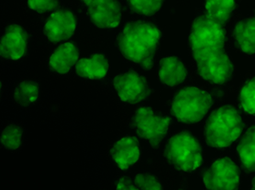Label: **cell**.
I'll return each instance as SVG.
<instances>
[{
	"label": "cell",
	"mask_w": 255,
	"mask_h": 190,
	"mask_svg": "<svg viewBox=\"0 0 255 190\" xmlns=\"http://www.w3.org/2000/svg\"><path fill=\"white\" fill-rule=\"evenodd\" d=\"M189 45L200 77L212 84H224L234 73V64L225 50V29L208 14L196 17Z\"/></svg>",
	"instance_id": "obj_1"
},
{
	"label": "cell",
	"mask_w": 255,
	"mask_h": 190,
	"mask_svg": "<svg viewBox=\"0 0 255 190\" xmlns=\"http://www.w3.org/2000/svg\"><path fill=\"white\" fill-rule=\"evenodd\" d=\"M162 39V31L154 24L136 20L124 27L117 38L116 45L128 62L139 65L144 70H150Z\"/></svg>",
	"instance_id": "obj_2"
},
{
	"label": "cell",
	"mask_w": 255,
	"mask_h": 190,
	"mask_svg": "<svg viewBox=\"0 0 255 190\" xmlns=\"http://www.w3.org/2000/svg\"><path fill=\"white\" fill-rule=\"evenodd\" d=\"M244 123L240 112L232 105L215 110L205 125L207 144L213 148H225L233 144L244 131Z\"/></svg>",
	"instance_id": "obj_3"
},
{
	"label": "cell",
	"mask_w": 255,
	"mask_h": 190,
	"mask_svg": "<svg viewBox=\"0 0 255 190\" xmlns=\"http://www.w3.org/2000/svg\"><path fill=\"white\" fill-rule=\"evenodd\" d=\"M164 156L172 167L182 172H192L203 163L201 144L194 134L186 131L169 139Z\"/></svg>",
	"instance_id": "obj_4"
},
{
	"label": "cell",
	"mask_w": 255,
	"mask_h": 190,
	"mask_svg": "<svg viewBox=\"0 0 255 190\" xmlns=\"http://www.w3.org/2000/svg\"><path fill=\"white\" fill-rule=\"evenodd\" d=\"M212 105L209 92L198 87H186L175 94L171 104V114L182 123L196 124L201 121Z\"/></svg>",
	"instance_id": "obj_5"
},
{
	"label": "cell",
	"mask_w": 255,
	"mask_h": 190,
	"mask_svg": "<svg viewBox=\"0 0 255 190\" xmlns=\"http://www.w3.org/2000/svg\"><path fill=\"white\" fill-rule=\"evenodd\" d=\"M170 126V118L151 107H139L131 120V127L139 137L146 140L154 149L162 144Z\"/></svg>",
	"instance_id": "obj_6"
},
{
	"label": "cell",
	"mask_w": 255,
	"mask_h": 190,
	"mask_svg": "<svg viewBox=\"0 0 255 190\" xmlns=\"http://www.w3.org/2000/svg\"><path fill=\"white\" fill-rule=\"evenodd\" d=\"M113 84L120 99L127 104H138L153 93V88L149 81L135 70H128L116 75Z\"/></svg>",
	"instance_id": "obj_7"
},
{
	"label": "cell",
	"mask_w": 255,
	"mask_h": 190,
	"mask_svg": "<svg viewBox=\"0 0 255 190\" xmlns=\"http://www.w3.org/2000/svg\"><path fill=\"white\" fill-rule=\"evenodd\" d=\"M240 180V168L228 157L217 159L203 176L204 185L208 190H238Z\"/></svg>",
	"instance_id": "obj_8"
},
{
	"label": "cell",
	"mask_w": 255,
	"mask_h": 190,
	"mask_svg": "<svg viewBox=\"0 0 255 190\" xmlns=\"http://www.w3.org/2000/svg\"><path fill=\"white\" fill-rule=\"evenodd\" d=\"M90 21L99 29H113L122 19V6L118 1L83 0Z\"/></svg>",
	"instance_id": "obj_9"
},
{
	"label": "cell",
	"mask_w": 255,
	"mask_h": 190,
	"mask_svg": "<svg viewBox=\"0 0 255 190\" xmlns=\"http://www.w3.org/2000/svg\"><path fill=\"white\" fill-rule=\"evenodd\" d=\"M76 20L74 13L60 9L48 18L44 33L51 42H60L70 39L76 31Z\"/></svg>",
	"instance_id": "obj_10"
},
{
	"label": "cell",
	"mask_w": 255,
	"mask_h": 190,
	"mask_svg": "<svg viewBox=\"0 0 255 190\" xmlns=\"http://www.w3.org/2000/svg\"><path fill=\"white\" fill-rule=\"evenodd\" d=\"M28 45L26 30L17 24L8 26L1 38L0 55L3 58L17 61L23 57Z\"/></svg>",
	"instance_id": "obj_11"
},
{
	"label": "cell",
	"mask_w": 255,
	"mask_h": 190,
	"mask_svg": "<svg viewBox=\"0 0 255 190\" xmlns=\"http://www.w3.org/2000/svg\"><path fill=\"white\" fill-rule=\"evenodd\" d=\"M111 156L122 170L128 169L139 161V143L135 136H124L111 148Z\"/></svg>",
	"instance_id": "obj_12"
},
{
	"label": "cell",
	"mask_w": 255,
	"mask_h": 190,
	"mask_svg": "<svg viewBox=\"0 0 255 190\" xmlns=\"http://www.w3.org/2000/svg\"><path fill=\"white\" fill-rule=\"evenodd\" d=\"M158 80L169 87L178 86L187 77L185 63L175 56L164 57L160 61L158 69Z\"/></svg>",
	"instance_id": "obj_13"
},
{
	"label": "cell",
	"mask_w": 255,
	"mask_h": 190,
	"mask_svg": "<svg viewBox=\"0 0 255 190\" xmlns=\"http://www.w3.org/2000/svg\"><path fill=\"white\" fill-rule=\"evenodd\" d=\"M235 44L246 55L255 53V15L241 19L233 29Z\"/></svg>",
	"instance_id": "obj_14"
},
{
	"label": "cell",
	"mask_w": 255,
	"mask_h": 190,
	"mask_svg": "<svg viewBox=\"0 0 255 190\" xmlns=\"http://www.w3.org/2000/svg\"><path fill=\"white\" fill-rule=\"evenodd\" d=\"M79 52L75 44L65 42L57 47L50 57L49 64L51 69L59 74H66L71 67L79 61Z\"/></svg>",
	"instance_id": "obj_15"
},
{
	"label": "cell",
	"mask_w": 255,
	"mask_h": 190,
	"mask_svg": "<svg viewBox=\"0 0 255 190\" xmlns=\"http://www.w3.org/2000/svg\"><path fill=\"white\" fill-rule=\"evenodd\" d=\"M109 69V61L102 54H94L90 58L81 59L76 65V73L80 77L90 80L104 78Z\"/></svg>",
	"instance_id": "obj_16"
},
{
	"label": "cell",
	"mask_w": 255,
	"mask_h": 190,
	"mask_svg": "<svg viewBox=\"0 0 255 190\" xmlns=\"http://www.w3.org/2000/svg\"><path fill=\"white\" fill-rule=\"evenodd\" d=\"M239 156L244 171L255 172V126L250 127L239 142Z\"/></svg>",
	"instance_id": "obj_17"
},
{
	"label": "cell",
	"mask_w": 255,
	"mask_h": 190,
	"mask_svg": "<svg viewBox=\"0 0 255 190\" xmlns=\"http://www.w3.org/2000/svg\"><path fill=\"white\" fill-rule=\"evenodd\" d=\"M236 2L232 0H215L206 3L207 14L217 23L225 27L232 12L236 7Z\"/></svg>",
	"instance_id": "obj_18"
},
{
	"label": "cell",
	"mask_w": 255,
	"mask_h": 190,
	"mask_svg": "<svg viewBox=\"0 0 255 190\" xmlns=\"http://www.w3.org/2000/svg\"><path fill=\"white\" fill-rule=\"evenodd\" d=\"M40 97V87L37 82L33 81H21L17 84L13 98L16 104L28 107L31 104H35Z\"/></svg>",
	"instance_id": "obj_19"
},
{
	"label": "cell",
	"mask_w": 255,
	"mask_h": 190,
	"mask_svg": "<svg viewBox=\"0 0 255 190\" xmlns=\"http://www.w3.org/2000/svg\"><path fill=\"white\" fill-rule=\"evenodd\" d=\"M162 0H128L125 3L128 11L141 16L156 14L162 8Z\"/></svg>",
	"instance_id": "obj_20"
},
{
	"label": "cell",
	"mask_w": 255,
	"mask_h": 190,
	"mask_svg": "<svg viewBox=\"0 0 255 190\" xmlns=\"http://www.w3.org/2000/svg\"><path fill=\"white\" fill-rule=\"evenodd\" d=\"M23 131L21 127L15 124L6 126L1 133V144L4 148L8 150H16L20 147L22 143Z\"/></svg>",
	"instance_id": "obj_21"
},
{
	"label": "cell",
	"mask_w": 255,
	"mask_h": 190,
	"mask_svg": "<svg viewBox=\"0 0 255 190\" xmlns=\"http://www.w3.org/2000/svg\"><path fill=\"white\" fill-rule=\"evenodd\" d=\"M240 104L245 113L255 116V77L243 87L240 93Z\"/></svg>",
	"instance_id": "obj_22"
},
{
	"label": "cell",
	"mask_w": 255,
	"mask_h": 190,
	"mask_svg": "<svg viewBox=\"0 0 255 190\" xmlns=\"http://www.w3.org/2000/svg\"><path fill=\"white\" fill-rule=\"evenodd\" d=\"M134 183L139 190H164L162 181L151 173L138 174Z\"/></svg>",
	"instance_id": "obj_23"
},
{
	"label": "cell",
	"mask_w": 255,
	"mask_h": 190,
	"mask_svg": "<svg viewBox=\"0 0 255 190\" xmlns=\"http://www.w3.org/2000/svg\"><path fill=\"white\" fill-rule=\"evenodd\" d=\"M28 5L30 9L38 13H47L55 9L59 3L54 0H29Z\"/></svg>",
	"instance_id": "obj_24"
},
{
	"label": "cell",
	"mask_w": 255,
	"mask_h": 190,
	"mask_svg": "<svg viewBox=\"0 0 255 190\" xmlns=\"http://www.w3.org/2000/svg\"><path fill=\"white\" fill-rule=\"evenodd\" d=\"M116 190H139L137 186L128 177H122L118 180Z\"/></svg>",
	"instance_id": "obj_25"
},
{
	"label": "cell",
	"mask_w": 255,
	"mask_h": 190,
	"mask_svg": "<svg viewBox=\"0 0 255 190\" xmlns=\"http://www.w3.org/2000/svg\"><path fill=\"white\" fill-rule=\"evenodd\" d=\"M251 190H255V178L253 179V182H252V188Z\"/></svg>",
	"instance_id": "obj_26"
}]
</instances>
